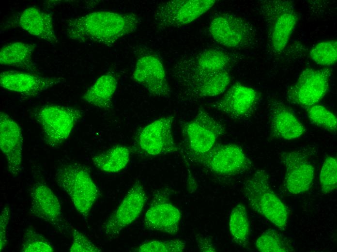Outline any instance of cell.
I'll use <instances>...</instances> for the list:
<instances>
[{
    "label": "cell",
    "mask_w": 337,
    "mask_h": 252,
    "mask_svg": "<svg viewBox=\"0 0 337 252\" xmlns=\"http://www.w3.org/2000/svg\"><path fill=\"white\" fill-rule=\"evenodd\" d=\"M140 22V18L134 13L98 11L67 20L66 33L69 38L80 42L111 46L135 32Z\"/></svg>",
    "instance_id": "6da1fadb"
},
{
    "label": "cell",
    "mask_w": 337,
    "mask_h": 252,
    "mask_svg": "<svg viewBox=\"0 0 337 252\" xmlns=\"http://www.w3.org/2000/svg\"><path fill=\"white\" fill-rule=\"evenodd\" d=\"M55 180L69 196L77 212L87 219L100 195L89 168L76 162L62 165L55 173Z\"/></svg>",
    "instance_id": "7a4b0ae2"
},
{
    "label": "cell",
    "mask_w": 337,
    "mask_h": 252,
    "mask_svg": "<svg viewBox=\"0 0 337 252\" xmlns=\"http://www.w3.org/2000/svg\"><path fill=\"white\" fill-rule=\"evenodd\" d=\"M233 62L232 56L226 51L208 48L179 59L173 66L172 76L182 88L209 76L229 71Z\"/></svg>",
    "instance_id": "3957f363"
},
{
    "label": "cell",
    "mask_w": 337,
    "mask_h": 252,
    "mask_svg": "<svg viewBox=\"0 0 337 252\" xmlns=\"http://www.w3.org/2000/svg\"><path fill=\"white\" fill-rule=\"evenodd\" d=\"M244 195L252 209L264 216L280 230L287 226L289 211L273 190L264 170H258L243 186Z\"/></svg>",
    "instance_id": "277c9868"
},
{
    "label": "cell",
    "mask_w": 337,
    "mask_h": 252,
    "mask_svg": "<svg viewBox=\"0 0 337 252\" xmlns=\"http://www.w3.org/2000/svg\"><path fill=\"white\" fill-rule=\"evenodd\" d=\"M31 115L41 126L45 143L55 148L69 137L82 112L73 107L45 104L34 108Z\"/></svg>",
    "instance_id": "5b68a950"
},
{
    "label": "cell",
    "mask_w": 337,
    "mask_h": 252,
    "mask_svg": "<svg viewBox=\"0 0 337 252\" xmlns=\"http://www.w3.org/2000/svg\"><path fill=\"white\" fill-rule=\"evenodd\" d=\"M181 126L184 147L180 150L189 160L210 150L225 132L224 125L202 108L193 120L183 122Z\"/></svg>",
    "instance_id": "8992f818"
},
{
    "label": "cell",
    "mask_w": 337,
    "mask_h": 252,
    "mask_svg": "<svg viewBox=\"0 0 337 252\" xmlns=\"http://www.w3.org/2000/svg\"><path fill=\"white\" fill-rule=\"evenodd\" d=\"M260 13L268 29V41L272 51L280 53L286 47L298 21L293 2L288 0H264Z\"/></svg>",
    "instance_id": "52a82bcc"
},
{
    "label": "cell",
    "mask_w": 337,
    "mask_h": 252,
    "mask_svg": "<svg viewBox=\"0 0 337 252\" xmlns=\"http://www.w3.org/2000/svg\"><path fill=\"white\" fill-rule=\"evenodd\" d=\"M174 116L161 117L140 128L135 135L133 150L145 156L175 153L180 147L172 133Z\"/></svg>",
    "instance_id": "ba28073f"
},
{
    "label": "cell",
    "mask_w": 337,
    "mask_h": 252,
    "mask_svg": "<svg viewBox=\"0 0 337 252\" xmlns=\"http://www.w3.org/2000/svg\"><path fill=\"white\" fill-rule=\"evenodd\" d=\"M135 52L136 59L132 79L153 95L169 97L171 89L160 57L144 45L136 47Z\"/></svg>",
    "instance_id": "9c48e42d"
},
{
    "label": "cell",
    "mask_w": 337,
    "mask_h": 252,
    "mask_svg": "<svg viewBox=\"0 0 337 252\" xmlns=\"http://www.w3.org/2000/svg\"><path fill=\"white\" fill-rule=\"evenodd\" d=\"M190 161L214 174L226 176L243 173L252 166L243 149L232 143L215 144L208 152Z\"/></svg>",
    "instance_id": "30bf717a"
},
{
    "label": "cell",
    "mask_w": 337,
    "mask_h": 252,
    "mask_svg": "<svg viewBox=\"0 0 337 252\" xmlns=\"http://www.w3.org/2000/svg\"><path fill=\"white\" fill-rule=\"evenodd\" d=\"M208 31L216 43L227 48H249L256 42V32L252 25L232 14L224 13L215 16L211 20Z\"/></svg>",
    "instance_id": "8fae6325"
},
{
    "label": "cell",
    "mask_w": 337,
    "mask_h": 252,
    "mask_svg": "<svg viewBox=\"0 0 337 252\" xmlns=\"http://www.w3.org/2000/svg\"><path fill=\"white\" fill-rule=\"evenodd\" d=\"M215 0H172L157 6L153 20L159 29L179 28L188 25L206 13Z\"/></svg>",
    "instance_id": "7c38bea8"
},
{
    "label": "cell",
    "mask_w": 337,
    "mask_h": 252,
    "mask_svg": "<svg viewBox=\"0 0 337 252\" xmlns=\"http://www.w3.org/2000/svg\"><path fill=\"white\" fill-rule=\"evenodd\" d=\"M331 73L328 68L303 70L295 83L288 90V100L305 107L316 104L327 93Z\"/></svg>",
    "instance_id": "4fadbf2b"
},
{
    "label": "cell",
    "mask_w": 337,
    "mask_h": 252,
    "mask_svg": "<svg viewBox=\"0 0 337 252\" xmlns=\"http://www.w3.org/2000/svg\"><path fill=\"white\" fill-rule=\"evenodd\" d=\"M170 190L162 188L153 194L150 206L143 220L148 229L176 235L179 230L182 214L169 200Z\"/></svg>",
    "instance_id": "5bb4252c"
},
{
    "label": "cell",
    "mask_w": 337,
    "mask_h": 252,
    "mask_svg": "<svg viewBox=\"0 0 337 252\" xmlns=\"http://www.w3.org/2000/svg\"><path fill=\"white\" fill-rule=\"evenodd\" d=\"M147 197L143 186L136 181L127 191L120 205L102 225L104 234L115 237L134 221L141 213Z\"/></svg>",
    "instance_id": "9a60e30c"
},
{
    "label": "cell",
    "mask_w": 337,
    "mask_h": 252,
    "mask_svg": "<svg viewBox=\"0 0 337 252\" xmlns=\"http://www.w3.org/2000/svg\"><path fill=\"white\" fill-rule=\"evenodd\" d=\"M260 95L255 89L237 82L213 107L235 120H245L253 114Z\"/></svg>",
    "instance_id": "2e32d148"
},
{
    "label": "cell",
    "mask_w": 337,
    "mask_h": 252,
    "mask_svg": "<svg viewBox=\"0 0 337 252\" xmlns=\"http://www.w3.org/2000/svg\"><path fill=\"white\" fill-rule=\"evenodd\" d=\"M307 153L304 150H298L281 154V160L286 169L283 186L291 194L305 192L311 186L314 168Z\"/></svg>",
    "instance_id": "e0dca14e"
},
{
    "label": "cell",
    "mask_w": 337,
    "mask_h": 252,
    "mask_svg": "<svg viewBox=\"0 0 337 252\" xmlns=\"http://www.w3.org/2000/svg\"><path fill=\"white\" fill-rule=\"evenodd\" d=\"M65 81L62 77L41 76L17 71H3L0 75V85L2 88L18 93L26 98L35 97Z\"/></svg>",
    "instance_id": "ac0fdd59"
},
{
    "label": "cell",
    "mask_w": 337,
    "mask_h": 252,
    "mask_svg": "<svg viewBox=\"0 0 337 252\" xmlns=\"http://www.w3.org/2000/svg\"><path fill=\"white\" fill-rule=\"evenodd\" d=\"M23 137L19 125L7 114L0 113V147L8 172L16 176L21 171Z\"/></svg>",
    "instance_id": "d6986e66"
},
{
    "label": "cell",
    "mask_w": 337,
    "mask_h": 252,
    "mask_svg": "<svg viewBox=\"0 0 337 252\" xmlns=\"http://www.w3.org/2000/svg\"><path fill=\"white\" fill-rule=\"evenodd\" d=\"M30 194V214L34 218L61 229L63 225L61 206L51 189L45 183L37 182L31 187Z\"/></svg>",
    "instance_id": "ffe728a7"
},
{
    "label": "cell",
    "mask_w": 337,
    "mask_h": 252,
    "mask_svg": "<svg viewBox=\"0 0 337 252\" xmlns=\"http://www.w3.org/2000/svg\"><path fill=\"white\" fill-rule=\"evenodd\" d=\"M271 135L284 140H291L303 135L306 129L293 112L282 102L272 100L269 105Z\"/></svg>",
    "instance_id": "44dd1931"
},
{
    "label": "cell",
    "mask_w": 337,
    "mask_h": 252,
    "mask_svg": "<svg viewBox=\"0 0 337 252\" xmlns=\"http://www.w3.org/2000/svg\"><path fill=\"white\" fill-rule=\"evenodd\" d=\"M18 26L30 34L52 44L58 42L51 14L35 6L25 9L20 15Z\"/></svg>",
    "instance_id": "7402d4cb"
},
{
    "label": "cell",
    "mask_w": 337,
    "mask_h": 252,
    "mask_svg": "<svg viewBox=\"0 0 337 252\" xmlns=\"http://www.w3.org/2000/svg\"><path fill=\"white\" fill-rule=\"evenodd\" d=\"M230 81L229 71H221L181 88L180 96L190 101L215 96L225 92Z\"/></svg>",
    "instance_id": "603a6c76"
},
{
    "label": "cell",
    "mask_w": 337,
    "mask_h": 252,
    "mask_svg": "<svg viewBox=\"0 0 337 252\" xmlns=\"http://www.w3.org/2000/svg\"><path fill=\"white\" fill-rule=\"evenodd\" d=\"M118 80L112 72L105 73L98 77L85 92L83 99L87 103L104 110L112 107V99L117 89Z\"/></svg>",
    "instance_id": "cb8c5ba5"
},
{
    "label": "cell",
    "mask_w": 337,
    "mask_h": 252,
    "mask_svg": "<svg viewBox=\"0 0 337 252\" xmlns=\"http://www.w3.org/2000/svg\"><path fill=\"white\" fill-rule=\"evenodd\" d=\"M35 44L15 42L3 46L0 51L1 65L37 71L38 67L32 58Z\"/></svg>",
    "instance_id": "d4e9b609"
},
{
    "label": "cell",
    "mask_w": 337,
    "mask_h": 252,
    "mask_svg": "<svg viewBox=\"0 0 337 252\" xmlns=\"http://www.w3.org/2000/svg\"><path fill=\"white\" fill-rule=\"evenodd\" d=\"M131 151L127 146L117 145L105 152L95 155L92 159L94 165L102 172L117 173L128 165Z\"/></svg>",
    "instance_id": "484cf974"
},
{
    "label": "cell",
    "mask_w": 337,
    "mask_h": 252,
    "mask_svg": "<svg viewBox=\"0 0 337 252\" xmlns=\"http://www.w3.org/2000/svg\"><path fill=\"white\" fill-rule=\"evenodd\" d=\"M229 229L233 240L241 248L249 243L250 225L245 207L239 204L232 210L229 220Z\"/></svg>",
    "instance_id": "4316f807"
},
{
    "label": "cell",
    "mask_w": 337,
    "mask_h": 252,
    "mask_svg": "<svg viewBox=\"0 0 337 252\" xmlns=\"http://www.w3.org/2000/svg\"><path fill=\"white\" fill-rule=\"evenodd\" d=\"M257 249L262 252H289L293 251L287 238L273 229L265 231L257 239Z\"/></svg>",
    "instance_id": "83f0119b"
},
{
    "label": "cell",
    "mask_w": 337,
    "mask_h": 252,
    "mask_svg": "<svg viewBox=\"0 0 337 252\" xmlns=\"http://www.w3.org/2000/svg\"><path fill=\"white\" fill-rule=\"evenodd\" d=\"M310 122L332 133L337 131V118L331 111L323 106L314 104L305 107Z\"/></svg>",
    "instance_id": "f1b7e54d"
},
{
    "label": "cell",
    "mask_w": 337,
    "mask_h": 252,
    "mask_svg": "<svg viewBox=\"0 0 337 252\" xmlns=\"http://www.w3.org/2000/svg\"><path fill=\"white\" fill-rule=\"evenodd\" d=\"M309 56L317 64L331 66L337 61V42L328 40L320 42L310 50Z\"/></svg>",
    "instance_id": "f546056e"
},
{
    "label": "cell",
    "mask_w": 337,
    "mask_h": 252,
    "mask_svg": "<svg viewBox=\"0 0 337 252\" xmlns=\"http://www.w3.org/2000/svg\"><path fill=\"white\" fill-rule=\"evenodd\" d=\"M21 251L22 252H53L55 250L50 242L32 228L24 232Z\"/></svg>",
    "instance_id": "4dcf8cb0"
},
{
    "label": "cell",
    "mask_w": 337,
    "mask_h": 252,
    "mask_svg": "<svg viewBox=\"0 0 337 252\" xmlns=\"http://www.w3.org/2000/svg\"><path fill=\"white\" fill-rule=\"evenodd\" d=\"M185 249V242L179 239L168 240H152L143 243L134 249L138 252H182Z\"/></svg>",
    "instance_id": "1f68e13d"
},
{
    "label": "cell",
    "mask_w": 337,
    "mask_h": 252,
    "mask_svg": "<svg viewBox=\"0 0 337 252\" xmlns=\"http://www.w3.org/2000/svg\"><path fill=\"white\" fill-rule=\"evenodd\" d=\"M320 181L323 193H330L337 188V162L336 158L328 157L325 158L321 169Z\"/></svg>",
    "instance_id": "d6a6232c"
},
{
    "label": "cell",
    "mask_w": 337,
    "mask_h": 252,
    "mask_svg": "<svg viewBox=\"0 0 337 252\" xmlns=\"http://www.w3.org/2000/svg\"><path fill=\"white\" fill-rule=\"evenodd\" d=\"M100 248L94 244L85 235L75 228L72 230V242L70 252H100Z\"/></svg>",
    "instance_id": "836d02e7"
},
{
    "label": "cell",
    "mask_w": 337,
    "mask_h": 252,
    "mask_svg": "<svg viewBox=\"0 0 337 252\" xmlns=\"http://www.w3.org/2000/svg\"><path fill=\"white\" fill-rule=\"evenodd\" d=\"M10 218V209L8 205L4 206L0 215V249L3 250L7 243V231Z\"/></svg>",
    "instance_id": "e575fe53"
},
{
    "label": "cell",
    "mask_w": 337,
    "mask_h": 252,
    "mask_svg": "<svg viewBox=\"0 0 337 252\" xmlns=\"http://www.w3.org/2000/svg\"><path fill=\"white\" fill-rule=\"evenodd\" d=\"M196 241L200 252H214L216 251L210 239L206 237L198 235L196 236Z\"/></svg>",
    "instance_id": "d590c367"
}]
</instances>
